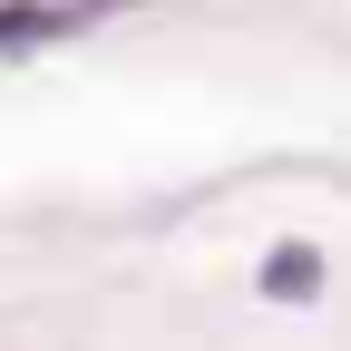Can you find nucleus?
Instances as JSON below:
<instances>
[{
	"instance_id": "f257e3e1",
	"label": "nucleus",
	"mask_w": 351,
	"mask_h": 351,
	"mask_svg": "<svg viewBox=\"0 0 351 351\" xmlns=\"http://www.w3.org/2000/svg\"><path fill=\"white\" fill-rule=\"evenodd\" d=\"M274 293H283V302L313 293V254H274Z\"/></svg>"
}]
</instances>
